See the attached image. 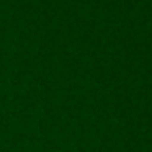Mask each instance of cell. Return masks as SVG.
<instances>
[]
</instances>
